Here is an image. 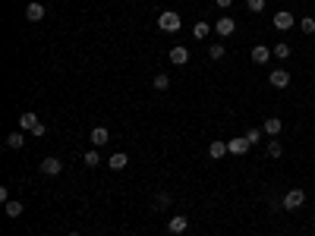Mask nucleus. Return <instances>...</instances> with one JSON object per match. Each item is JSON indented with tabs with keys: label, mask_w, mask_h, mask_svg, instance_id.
<instances>
[{
	"label": "nucleus",
	"mask_w": 315,
	"mask_h": 236,
	"mask_svg": "<svg viewBox=\"0 0 315 236\" xmlns=\"http://www.w3.org/2000/svg\"><path fill=\"white\" fill-rule=\"evenodd\" d=\"M271 54H274V50H271L268 44H255V47H252V63H259V66H262V63H268V60H271Z\"/></svg>",
	"instance_id": "nucleus-8"
},
{
	"label": "nucleus",
	"mask_w": 315,
	"mask_h": 236,
	"mask_svg": "<svg viewBox=\"0 0 315 236\" xmlns=\"http://www.w3.org/2000/svg\"><path fill=\"white\" fill-rule=\"evenodd\" d=\"M259 139H262V129H249V132H246V142H249V145H255Z\"/></svg>",
	"instance_id": "nucleus-28"
},
{
	"label": "nucleus",
	"mask_w": 315,
	"mask_h": 236,
	"mask_svg": "<svg viewBox=\"0 0 315 236\" xmlns=\"http://www.w3.org/2000/svg\"><path fill=\"white\" fill-rule=\"evenodd\" d=\"M6 148L22 151L25 148V136H22V132H10V136H6Z\"/></svg>",
	"instance_id": "nucleus-14"
},
{
	"label": "nucleus",
	"mask_w": 315,
	"mask_h": 236,
	"mask_svg": "<svg viewBox=\"0 0 315 236\" xmlns=\"http://www.w3.org/2000/svg\"><path fill=\"white\" fill-rule=\"evenodd\" d=\"M170 63H174V66H183V63H189V50H186L183 44L170 47Z\"/></svg>",
	"instance_id": "nucleus-9"
},
{
	"label": "nucleus",
	"mask_w": 315,
	"mask_h": 236,
	"mask_svg": "<svg viewBox=\"0 0 315 236\" xmlns=\"http://www.w3.org/2000/svg\"><path fill=\"white\" fill-rule=\"evenodd\" d=\"M280 129H284V123H280L277 117H271V120H265V123H262V132H268L271 139H274V136H280Z\"/></svg>",
	"instance_id": "nucleus-11"
},
{
	"label": "nucleus",
	"mask_w": 315,
	"mask_h": 236,
	"mask_svg": "<svg viewBox=\"0 0 315 236\" xmlns=\"http://www.w3.org/2000/svg\"><path fill=\"white\" fill-rule=\"evenodd\" d=\"M180 25H183V19H180V13H174V10H164L158 16V29L161 32H180Z\"/></svg>",
	"instance_id": "nucleus-1"
},
{
	"label": "nucleus",
	"mask_w": 315,
	"mask_h": 236,
	"mask_svg": "<svg viewBox=\"0 0 315 236\" xmlns=\"http://www.w3.org/2000/svg\"><path fill=\"white\" fill-rule=\"evenodd\" d=\"M224 155H227V142H211L208 145V157L218 161V157H224Z\"/></svg>",
	"instance_id": "nucleus-18"
},
{
	"label": "nucleus",
	"mask_w": 315,
	"mask_h": 236,
	"mask_svg": "<svg viewBox=\"0 0 315 236\" xmlns=\"http://www.w3.org/2000/svg\"><path fill=\"white\" fill-rule=\"evenodd\" d=\"M300 29L306 32V35H312V32H315V19H312V16H303V19H300Z\"/></svg>",
	"instance_id": "nucleus-24"
},
{
	"label": "nucleus",
	"mask_w": 315,
	"mask_h": 236,
	"mask_svg": "<svg viewBox=\"0 0 315 236\" xmlns=\"http://www.w3.org/2000/svg\"><path fill=\"white\" fill-rule=\"evenodd\" d=\"M227 151H230V155H246V151H249V142L246 139H230L227 142Z\"/></svg>",
	"instance_id": "nucleus-13"
},
{
	"label": "nucleus",
	"mask_w": 315,
	"mask_h": 236,
	"mask_svg": "<svg viewBox=\"0 0 315 236\" xmlns=\"http://www.w3.org/2000/svg\"><path fill=\"white\" fill-rule=\"evenodd\" d=\"M268 82H271L274 88H287V85H290V73H287V70H271Z\"/></svg>",
	"instance_id": "nucleus-7"
},
{
	"label": "nucleus",
	"mask_w": 315,
	"mask_h": 236,
	"mask_svg": "<svg viewBox=\"0 0 315 236\" xmlns=\"http://www.w3.org/2000/svg\"><path fill=\"white\" fill-rule=\"evenodd\" d=\"M271 50H274V57H277V60H287V57L293 54V47L287 44V41H280V44H274V47H271Z\"/></svg>",
	"instance_id": "nucleus-19"
},
{
	"label": "nucleus",
	"mask_w": 315,
	"mask_h": 236,
	"mask_svg": "<svg viewBox=\"0 0 315 236\" xmlns=\"http://www.w3.org/2000/svg\"><path fill=\"white\" fill-rule=\"evenodd\" d=\"M296 25V16L293 13H287V10H280V13H274V29H280V32H287V29H293Z\"/></svg>",
	"instance_id": "nucleus-5"
},
{
	"label": "nucleus",
	"mask_w": 315,
	"mask_h": 236,
	"mask_svg": "<svg viewBox=\"0 0 315 236\" xmlns=\"http://www.w3.org/2000/svg\"><path fill=\"white\" fill-rule=\"evenodd\" d=\"M89 139H91V145H95V148H98V145H107V139H110V132L104 129V126H95V129H91V136H89Z\"/></svg>",
	"instance_id": "nucleus-12"
},
{
	"label": "nucleus",
	"mask_w": 315,
	"mask_h": 236,
	"mask_svg": "<svg viewBox=\"0 0 315 236\" xmlns=\"http://www.w3.org/2000/svg\"><path fill=\"white\" fill-rule=\"evenodd\" d=\"M215 3L221 6V10H230V3H233V0H215Z\"/></svg>",
	"instance_id": "nucleus-30"
},
{
	"label": "nucleus",
	"mask_w": 315,
	"mask_h": 236,
	"mask_svg": "<svg viewBox=\"0 0 315 236\" xmlns=\"http://www.w3.org/2000/svg\"><path fill=\"white\" fill-rule=\"evenodd\" d=\"M155 88H158V91H167V88H170V76H167V73H158V76H155Z\"/></svg>",
	"instance_id": "nucleus-21"
},
{
	"label": "nucleus",
	"mask_w": 315,
	"mask_h": 236,
	"mask_svg": "<svg viewBox=\"0 0 315 236\" xmlns=\"http://www.w3.org/2000/svg\"><path fill=\"white\" fill-rule=\"evenodd\" d=\"M186 227H189V217H183V214H174V217H170V221H167V233H186Z\"/></svg>",
	"instance_id": "nucleus-6"
},
{
	"label": "nucleus",
	"mask_w": 315,
	"mask_h": 236,
	"mask_svg": "<svg viewBox=\"0 0 315 236\" xmlns=\"http://www.w3.org/2000/svg\"><path fill=\"white\" fill-rule=\"evenodd\" d=\"M25 19H29V22H41V19H45V3H29V6H25Z\"/></svg>",
	"instance_id": "nucleus-10"
},
{
	"label": "nucleus",
	"mask_w": 315,
	"mask_h": 236,
	"mask_svg": "<svg viewBox=\"0 0 315 236\" xmlns=\"http://www.w3.org/2000/svg\"><path fill=\"white\" fill-rule=\"evenodd\" d=\"M45 132H47V126L45 123H38L35 129H32V136H38V139H45Z\"/></svg>",
	"instance_id": "nucleus-29"
},
{
	"label": "nucleus",
	"mask_w": 315,
	"mask_h": 236,
	"mask_svg": "<svg viewBox=\"0 0 315 236\" xmlns=\"http://www.w3.org/2000/svg\"><path fill=\"white\" fill-rule=\"evenodd\" d=\"M215 32H218V35H221V38H230V35H233V32H236V22L230 19V16H221V19L215 22Z\"/></svg>",
	"instance_id": "nucleus-3"
},
{
	"label": "nucleus",
	"mask_w": 315,
	"mask_h": 236,
	"mask_svg": "<svg viewBox=\"0 0 315 236\" xmlns=\"http://www.w3.org/2000/svg\"><path fill=\"white\" fill-rule=\"evenodd\" d=\"M208 35H211V25H208V22H195V25H192V38H195V41H205Z\"/></svg>",
	"instance_id": "nucleus-16"
},
{
	"label": "nucleus",
	"mask_w": 315,
	"mask_h": 236,
	"mask_svg": "<svg viewBox=\"0 0 315 236\" xmlns=\"http://www.w3.org/2000/svg\"><path fill=\"white\" fill-rule=\"evenodd\" d=\"M126 164H130V157H126L123 151H117V155H110V161H107V167H110V170H123Z\"/></svg>",
	"instance_id": "nucleus-15"
},
{
	"label": "nucleus",
	"mask_w": 315,
	"mask_h": 236,
	"mask_svg": "<svg viewBox=\"0 0 315 236\" xmlns=\"http://www.w3.org/2000/svg\"><path fill=\"white\" fill-rule=\"evenodd\" d=\"M41 173H45V176L63 173V161H60V157H45V161H41Z\"/></svg>",
	"instance_id": "nucleus-4"
},
{
	"label": "nucleus",
	"mask_w": 315,
	"mask_h": 236,
	"mask_svg": "<svg viewBox=\"0 0 315 236\" xmlns=\"http://www.w3.org/2000/svg\"><path fill=\"white\" fill-rule=\"evenodd\" d=\"M167 205H170V196H167V192H155V208H161V211H164Z\"/></svg>",
	"instance_id": "nucleus-23"
},
{
	"label": "nucleus",
	"mask_w": 315,
	"mask_h": 236,
	"mask_svg": "<svg viewBox=\"0 0 315 236\" xmlns=\"http://www.w3.org/2000/svg\"><path fill=\"white\" fill-rule=\"evenodd\" d=\"M208 57L211 60H221L224 57V44H208Z\"/></svg>",
	"instance_id": "nucleus-26"
},
{
	"label": "nucleus",
	"mask_w": 315,
	"mask_h": 236,
	"mask_svg": "<svg viewBox=\"0 0 315 236\" xmlns=\"http://www.w3.org/2000/svg\"><path fill=\"white\" fill-rule=\"evenodd\" d=\"M85 164H89V167H98V164H101V155H98L95 148H91V151H85Z\"/></svg>",
	"instance_id": "nucleus-25"
},
{
	"label": "nucleus",
	"mask_w": 315,
	"mask_h": 236,
	"mask_svg": "<svg viewBox=\"0 0 315 236\" xmlns=\"http://www.w3.org/2000/svg\"><path fill=\"white\" fill-rule=\"evenodd\" d=\"M38 123H41V120H38V117H35V114H32V111H25V114L19 117V126H22V129H29V132H32V129H35V126H38Z\"/></svg>",
	"instance_id": "nucleus-17"
},
{
	"label": "nucleus",
	"mask_w": 315,
	"mask_h": 236,
	"mask_svg": "<svg viewBox=\"0 0 315 236\" xmlns=\"http://www.w3.org/2000/svg\"><path fill=\"white\" fill-rule=\"evenodd\" d=\"M66 236H79V233H76V230H73V233H66Z\"/></svg>",
	"instance_id": "nucleus-31"
},
{
	"label": "nucleus",
	"mask_w": 315,
	"mask_h": 236,
	"mask_svg": "<svg viewBox=\"0 0 315 236\" xmlns=\"http://www.w3.org/2000/svg\"><path fill=\"white\" fill-rule=\"evenodd\" d=\"M246 6H249V13H262L265 10V0H246Z\"/></svg>",
	"instance_id": "nucleus-27"
},
{
	"label": "nucleus",
	"mask_w": 315,
	"mask_h": 236,
	"mask_svg": "<svg viewBox=\"0 0 315 236\" xmlns=\"http://www.w3.org/2000/svg\"><path fill=\"white\" fill-rule=\"evenodd\" d=\"M265 151H268V157H274V161H277V157H280V155H284V145H280V142H277V139H271V142H268V145H265Z\"/></svg>",
	"instance_id": "nucleus-20"
},
{
	"label": "nucleus",
	"mask_w": 315,
	"mask_h": 236,
	"mask_svg": "<svg viewBox=\"0 0 315 236\" xmlns=\"http://www.w3.org/2000/svg\"><path fill=\"white\" fill-rule=\"evenodd\" d=\"M303 201H306V192L290 189V192H284V198H280V208H284V211H296V208H303Z\"/></svg>",
	"instance_id": "nucleus-2"
},
{
	"label": "nucleus",
	"mask_w": 315,
	"mask_h": 236,
	"mask_svg": "<svg viewBox=\"0 0 315 236\" xmlns=\"http://www.w3.org/2000/svg\"><path fill=\"white\" fill-rule=\"evenodd\" d=\"M6 214H10V217H19V214H22V201H13V198H10V201H6Z\"/></svg>",
	"instance_id": "nucleus-22"
}]
</instances>
